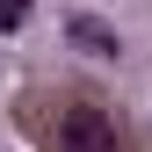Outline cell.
Listing matches in <instances>:
<instances>
[{"mask_svg": "<svg viewBox=\"0 0 152 152\" xmlns=\"http://www.w3.org/2000/svg\"><path fill=\"white\" fill-rule=\"evenodd\" d=\"M22 116H29V130H36L44 152H130L123 116H109L87 87H65L58 102H29Z\"/></svg>", "mask_w": 152, "mask_h": 152, "instance_id": "obj_1", "label": "cell"}, {"mask_svg": "<svg viewBox=\"0 0 152 152\" xmlns=\"http://www.w3.org/2000/svg\"><path fill=\"white\" fill-rule=\"evenodd\" d=\"M72 44H80V51H94V58H116V51H123V36L109 29L102 15H72Z\"/></svg>", "mask_w": 152, "mask_h": 152, "instance_id": "obj_2", "label": "cell"}, {"mask_svg": "<svg viewBox=\"0 0 152 152\" xmlns=\"http://www.w3.org/2000/svg\"><path fill=\"white\" fill-rule=\"evenodd\" d=\"M29 22V0H0V29H22Z\"/></svg>", "mask_w": 152, "mask_h": 152, "instance_id": "obj_3", "label": "cell"}]
</instances>
